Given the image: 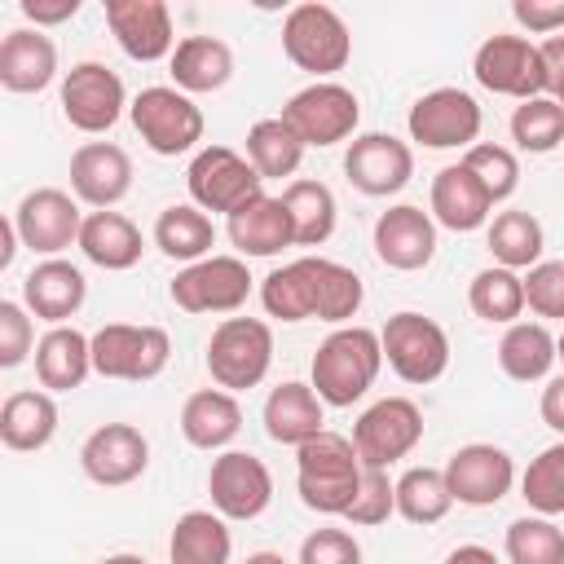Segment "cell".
<instances>
[{
	"instance_id": "cell-1",
	"label": "cell",
	"mask_w": 564,
	"mask_h": 564,
	"mask_svg": "<svg viewBox=\"0 0 564 564\" xmlns=\"http://www.w3.org/2000/svg\"><path fill=\"white\" fill-rule=\"evenodd\" d=\"M383 370V344L370 326H335L313 352V392L344 410L361 401Z\"/></svg>"
},
{
	"instance_id": "cell-2",
	"label": "cell",
	"mask_w": 564,
	"mask_h": 564,
	"mask_svg": "<svg viewBox=\"0 0 564 564\" xmlns=\"http://www.w3.org/2000/svg\"><path fill=\"white\" fill-rule=\"evenodd\" d=\"M361 454L352 445V436L339 432H317L313 441H304L295 449V489L300 502L317 516H344L357 498L361 485Z\"/></svg>"
},
{
	"instance_id": "cell-3",
	"label": "cell",
	"mask_w": 564,
	"mask_h": 564,
	"mask_svg": "<svg viewBox=\"0 0 564 564\" xmlns=\"http://www.w3.org/2000/svg\"><path fill=\"white\" fill-rule=\"evenodd\" d=\"M282 53L291 57V66H300V70H308L317 79H330L352 57L348 22L330 4H317V0L295 4L282 18Z\"/></svg>"
},
{
	"instance_id": "cell-4",
	"label": "cell",
	"mask_w": 564,
	"mask_h": 564,
	"mask_svg": "<svg viewBox=\"0 0 564 564\" xmlns=\"http://www.w3.org/2000/svg\"><path fill=\"white\" fill-rule=\"evenodd\" d=\"M128 119H132L137 137H141L154 154H163V159L189 154V150L203 141V128H207V119H203V110L194 106V97L181 93V88H172V84H150V88H141V93L132 97V106H128Z\"/></svg>"
},
{
	"instance_id": "cell-5",
	"label": "cell",
	"mask_w": 564,
	"mask_h": 564,
	"mask_svg": "<svg viewBox=\"0 0 564 564\" xmlns=\"http://www.w3.org/2000/svg\"><path fill=\"white\" fill-rule=\"evenodd\" d=\"M273 366V330L260 317H225L207 339V375L225 392L256 388Z\"/></svg>"
},
{
	"instance_id": "cell-6",
	"label": "cell",
	"mask_w": 564,
	"mask_h": 564,
	"mask_svg": "<svg viewBox=\"0 0 564 564\" xmlns=\"http://www.w3.org/2000/svg\"><path fill=\"white\" fill-rule=\"evenodd\" d=\"M172 339L163 326H132V322H106L93 330V370L101 379L119 383H150L167 370Z\"/></svg>"
},
{
	"instance_id": "cell-7",
	"label": "cell",
	"mask_w": 564,
	"mask_h": 564,
	"mask_svg": "<svg viewBox=\"0 0 564 564\" xmlns=\"http://www.w3.org/2000/svg\"><path fill=\"white\" fill-rule=\"evenodd\" d=\"M383 344V361L401 383H436L449 370V335L441 330V322L423 317V313H392L379 330Z\"/></svg>"
},
{
	"instance_id": "cell-8",
	"label": "cell",
	"mask_w": 564,
	"mask_h": 564,
	"mask_svg": "<svg viewBox=\"0 0 564 564\" xmlns=\"http://www.w3.org/2000/svg\"><path fill=\"white\" fill-rule=\"evenodd\" d=\"M282 119L291 123V132L304 141V145H339L357 132L361 123V101L352 88L335 84V79H313L308 88L291 93L286 106H282Z\"/></svg>"
},
{
	"instance_id": "cell-9",
	"label": "cell",
	"mask_w": 564,
	"mask_h": 564,
	"mask_svg": "<svg viewBox=\"0 0 564 564\" xmlns=\"http://www.w3.org/2000/svg\"><path fill=\"white\" fill-rule=\"evenodd\" d=\"M185 185H189V203L194 207L225 212V216H234L238 207H247L251 198L264 194V176L251 167V159H242L229 145H203L189 159Z\"/></svg>"
},
{
	"instance_id": "cell-10",
	"label": "cell",
	"mask_w": 564,
	"mask_h": 564,
	"mask_svg": "<svg viewBox=\"0 0 564 564\" xmlns=\"http://www.w3.org/2000/svg\"><path fill=\"white\" fill-rule=\"evenodd\" d=\"M480 123H485L480 101L467 88H449V84L423 93L405 115L410 141H419L423 150H471Z\"/></svg>"
},
{
	"instance_id": "cell-11",
	"label": "cell",
	"mask_w": 564,
	"mask_h": 564,
	"mask_svg": "<svg viewBox=\"0 0 564 564\" xmlns=\"http://www.w3.org/2000/svg\"><path fill=\"white\" fill-rule=\"evenodd\" d=\"M471 75H476L480 88H489L498 97H516V101L546 97L542 53L524 35H489V40H480V48L471 57Z\"/></svg>"
},
{
	"instance_id": "cell-12",
	"label": "cell",
	"mask_w": 564,
	"mask_h": 564,
	"mask_svg": "<svg viewBox=\"0 0 564 564\" xmlns=\"http://www.w3.org/2000/svg\"><path fill=\"white\" fill-rule=\"evenodd\" d=\"M251 273H247V260L242 256H207L198 264H185L167 295L176 308L185 313H238L251 295Z\"/></svg>"
},
{
	"instance_id": "cell-13",
	"label": "cell",
	"mask_w": 564,
	"mask_h": 564,
	"mask_svg": "<svg viewBox=\"0 0 564 564\" xmlns=\"http://www.w3.org/2000/svg\"><path fill=\"white\" fill-rule=\"evenodd\" d=\"M128 106L132 101L123 93V79L106 62H75L62 75V115L70 128H79L88 137L110 132Z\"/></svg>"
},
{
	"instance_id": "cell-14",
	"label": "cell",
	"mask_w": 564,
	"mask_h": 564,
	"mask_svg": "<svg viewBox=\"0 0 564 564\" xmlns=\"http://www.w3.org/2000/svg\"><path fill=\"white\" fill-rule=\"evenodd\" d=\"M13 229L22 238L26 251L53 260L66 247H79V229H84V212L79 198L57 189V185H40L31 189L18 207H13Z\"/></svg>"
},
{
	"instance_id": "cell-15",
	"label": "cell",
	"mask_w": 564,
	"mask_h": 564,
	"mask_svg": "<svg viewBox=\"0 0 564 564\" xmlns=\"http://www.w3.org/2000/svg\"><path fill=\"white\" fill-rule=\"evenodd\" d=\"M423 441V410L410 397H383L352 423V445L366 467H392Z\"/></svg>"
},
{
	"instance_id": "cell-16",
	"label": "cell",
	"mask_w": 564,
	"mask_h": 564,
	"mask_svg": "<svg viewBox=\"0 0 564 564\" xmlns=\"http://www.w3.org/2000/svg\"><path fill=\"white\" fill-rule=\"evenodd\" d=\"M344 176L366 198H388L410 185L414 176V150L392 132H361L348 141Z\"/></svg>"
},
{
	"instance_id": "cell-17",
	"label": "cell",
	"mask_w": 564,
	"mask_h": 564,
	"mask_svg": "<svg viewBox=\"0 0 564 564\" xmlns=\"http://www.w3.org/2000/svg\"><path fill=\"white\" fill-rule=\"evenodd\" d=\"M441 471H445V485H449L454 502H463V507H494L516 485L511 454L502 445H489V441L458 445Z\"/></svg>"
},
{
	"instance_id": "cell-18",
	"label": "cell",
	"mask_w": 564,
	"mask_h": 564,
	"mask_svg": "<svg viewBox=\"0 0 564 564\" xmlns=\"http://www.w3.org/2000/svg\"><path fill=\"white\" fill-rule=\"evenodd\" d=\"M207 494H212V507L225 520H256L273 502V476L256 454L225 449L220 458H212Z\"/></svg>"
},
{
	"instance_id": "cell-19",
	"label": "cell",
	"mask_w": 564,
	"mask_h": 564,
	"mask_svg": "<svg viewBox=\"0 0 564 564\" xmlns=\"http://www.w3.org/2000/svg\"><path fill=\"white\" fill-rule=\"evenodd\" d=\"M79 467L93 485L101 489H119L132 485L137 476H145L150 467V441L141 427L132 423H101L97 432H88V441L79 445Z\"/></svg>"
},
{
	"instance_id": "cell-20",
	"label": "cell",
	"mask_w": 564,
	"mask_h": 564,
	"mask_svg": "<svg viewBox=\"0 0 564 564\" xmlns=\"http://www.w3.org/2000/svg\"><path fill=\"white\" fill-rule=\"evenodd\" d=\"M106 26L132 62H163L181 44L163 0H106Z\"/></svg>"
},
{
	"instance_id": "cell-21",
	"label": "cell",
	"mask_w": 564,
	"mask_h": 564,
	"mask_svg": "<svg viewBox=\"0 0 564 564\" xmlns=\"http://www.w3.org/2000/svg\"><path fill=\"white\" fill-rule=\"evenodd\" d=\"M70 189L93 212H110L132 189V159L115 141H84L70 154Z\"/></svg>"
},
{
	"instance_id": "cell-22",
	"label": "cell",
	"mask_w": 564,
	"mask_h": 564,
	"mask_svg": "<svg viewBox=\"0 0 564 564\" xmlns=\"http://www.w3.org/2000/svg\"><path fill=\"white\" fill-rule=\"evenodd\" d=\"M375 256L388 269H401V273L427 269L432 256H436V220H432V212H423L414 203H397V207L379 212V220H375Z\"/></svg>"
},
{
	"instance_id": "cell-23",
	"label": "cell",
	"mask_w": 564,
	"mask_h": 564,
	"mask_svg": "<svg viewBox=\"0 0 564 564\" xmlns=\"http://www.w3.org/2000/svg\"><path fill=\"white\" fill-rule=\"evenodd\" d=\"M84 300H88V282H84V273H79L70 260H62V256L40 260V264L22 278V304H26V313H35V317L48 322V326H66V322L84 308Z\"/></svg>"
},
{
	"instance_id": "cell-24",
	"label": "cell",
	"mask_w": 564,
	"mask_h": 564,
	"mask_svg": "<svg viewBox=\"0 0 564 564\" xmlns=\"http://www.w3.org/2000/svg\"><path fill=\"white\" fill-rule=\"evenodd\" d=\"M489 216H494V198L485 194V185L471 176V167L463 159L432 176V220L436 225H445L454 234H471V229L489 225Z\"/></svg>"
},
{
	"instance_id": "cell-25",
	"label": "cell",
	"mask_w": 564,
	"mask_h": 564,
	"mask_svg": "<svg viewBox=\"0 0 564 564\" xmlns=\"http://www.w3.org/2000/svg\"><path fill=\"white\" fill-rule=\"evenodd\" d=\"M57 79V44L40 26H13L0 40V84L9 93H44Z\"/></svg>"
},
{
	"instance_id": "cell-26",
	"label": "cell",
	"mask_w": 564,
	"mask_h": 564,
	"mask_svg": "<svg viewBox=\"0 0 564 564\" xmlns=\"http://www.w3.org/2000/svg\"><path fill=\"white\" fill-rule=\"evenodd\" d=\"M264 432H269V441H278V445H304V441H313L317 432H326L322 423H326V401L313 392V383H300V379H286V383H278L269 397H264Z\"/></svg>"
},
{
	"instance_id": "cell-27",
	"label": "cell",
	"mask_w": 564,
	"mask_h": 564,
	"mask_svg": "<svg viewBox=\"0 0 564 564\" xmlns=\"http://www.w3.org/2000/svg\"><path fill=\"white\" fill-rule=\"evenodd\" d=\"M93 370V335L75 326H48L35 344V379L44 392H75Z\"/></svg>"
},
{
	"instance_id": "cell-28",
	"label": "cell",
	"mask_w": 564,
	"mask_h": 564,
	"mask_svg": "<svg viewBox=\"0 0 564 564\" xmlns=\"http://www.w3.org/2000/svg\"><path fill=\"white\" fill-rule=\"evenodd\" d=\"M225 234L234 242L238 256H278L282 247H295V229H291V216L282 207V198L273 194H260L251 198L247 207H238L229 220H225Z\"/></svg>"
},
{
	"instance_id": "cell-29",
	"label": "cell",
	"mask_w": 564,
	"mask_h": 564,
	"mask_svg": "<svg viewBox=\"0 0 564 564\" xmlns=\"http://www.w3.org/2000/svg\"><path fill=\"white\" fill-rule=\"evenodd\" d=\"M79 251L88 264L106 269V273H123L132 264H141L145 256V238L141 229L123 216V212H88L84 216V229H79Z\"/></svg>"
},
{
	"instance_id": "cell-30",
	"label": "cell",
	"mask_w": 564,
	"mask_h": 564,
	"mask_svg": "<svg viewBox=\"0 0 564 564\" xmlns=\"http://www.w3.org/2000/svg\"><path fill=\"white\" fill-rule=\"evenodd\" d=\"M57 436V401L44 388L9 392L0 405V441L13 454H35Z\"/></svg>"
},
{
	"instance_id": "cell-31",
	"label": "cell",
	"mask_w": 564,
	"mask_h": 564,
	"mask_svg": "<svg viewBox=\"0 0 564 564\" xmlns=\"http://www.w3.org/2000/svg\"><path fill=\"white\" fill-rule=\"evenodd\" d=\"M167 70H172V88L181 93H216L234 79V48L216 35H185L172 57H167Z\"/></svg>"
},
{
	"instance_id": "cell-32",
	"label": "cell",
	"mask_w": 564,
	"mask_h": 564,
	"mask_svg": "<svg viewBox=\"0 0 564 564\" xmlns=\"http://www.w3.org/2000/svg\"><path fill=\"white\" fill-rule=\"evenodd\" d=\"M242 432V405L225 388H198L181 405V436L194 449H225Z\"/></svg>"
},
{
	"instance_id": "cell-33",
	"label": "cell",
	"mask_w": 564,
	"mask_h": 564,
	"mask_svg": "<svg viewBox=\"0 0 564 564\" xmlns=\"http://www.w3.org/2000/svg\"><path fill=\"white\" fill-rule=\"evenodd\" d=\"M260 304L278 322L317 317V256H300L260 282Z\"/></svg>"
},
{
	"instance_id": "cell-34",
	"label": "cell",
	"mask_w": 564,
	"mask_h": 564,
	"mask_svg": "<svg viewBox=\"0 0 564 564\" xmlns=\"http://www.w3.org/2000/svg\"><path fill=\"white\" fill-rule=\"evenodd\" d=\"M555 361H560V348H555V335L546 330V322H511L498 339V366L516 383L546 379Z\"/></svg>"
},
{
	"instance_id": "cell-35",
	"label": "cell",
	"mask_w": 564,
	"mask_h": 564,
	"mask_svg": "<svg viewBox=\"0 0 564 564\" xmlns=\"http://www.w3.org/2000/svg\"><path fill=\"white\" fill-rule=\"evenodd\" d=\"M154 247L167 256V260H185V264H198L212 256L216 247V225L203 207L194 203H172L154 216Z\"/></svg>"
},
{
	"instance_id": "cell-36",
	"label": "cell",
	"mask_w": 564,
	"mask_h": 564,
	"mask_svg": "<svg viewBox=\"0 0 564 564\" xmlns=\"http://www.w3.org/2000/svg\"><path fill=\"white\" fill-rule=\"evenodd\" d=\"M229 551H234V538L220 511H185L172 524V538H167L172 564H229Z\"/></svg>"
},
{
	"instance_id": "cell-37",
	"label": "cell",
	"mask_w": 564,
	"mask_h": 564,
	"mask_svg": "<svg viewBox=\"0 0 564 564\" xmlns=\"http://www.w3.org/2000/svg\"><path fill=\"white\" fill-rule=\"evenodd\" d=\"M278 198H282V207H286V216H291L295 247H322V242L335 234L339 207H335L330 185L300 176V181H286V189H282Z\"/></svg>"
},
{
	"instance_id": "cell-38",
	"label": "cell",
	"mask_w": 564,
	"mask_h": 564,
	"mask_svg": "<svg viewBox=\"0 0 564 564\" xmlns=\"http://www.w3.org/2000/svg\"><path fill=\"white\" fill-rule=\"evenodd\" d=\"M304 141L291 132V123L282 115H269V119H256L251 132H247V159L251 167L264 176V181H282V176H295L300 159H304Z\"/></svg>"
},
{
	"instance_id": "cell-39",
	"label": "cell",
	"mask_w": 564,
	"mask_h": 564,
	"mask_svg": "<svg viewBox=\"0 0 564 564\" xmlns=\"http://www.w3.org/2000/svg\"><path fill=\"white\" fill-rule=\"evenodd\" d=\"M485 238H489L494 260H498L502 269H516V273H520V269H533V264L542 260V247H546L538 216H533V212H520V207L498 212V216L485 225Z\"/></svg>"
},
{
	"instance_id": "cell-40",
	"label": "cell",
	"mask_w": 564,
	"mask_h": 564,
	"mask_svg": "<svg viewBox=\"0 0 564 564\" xmlns=\"http://www.w3.org/2000/svg\"><path fill=\"white\" fill-rule=\"evenodd\" d=\"M467 304L485 322H498V326L520 322V313H524V273L502 269V264L480 269L467 286Z\"/></svg>"
},
{
	"instance_id": "cell-41",
	"label": "cell",
	"mask_w": 564,
	"mask_h": 564,
	"mask_svg": "<svg viewBox=\"0 0 564 564\" xmlns=\"http://www.w3.org/2000/svg\"><path fill=\"white\" fill-rule=\"evenodd\" d=\"M454 507V494L445 485L441 467H405L397 476V516L410 524H436Z\"/></svg>"
},
{
	"instance_id": "cell-42",
	"label": "cell",
	"mask_w": 564,
	"mask_h": 564,
	"mask_svg": "<svg viewBox=\"0 0 564 564\" xmlns=\"http://www.w3.org/2000/svg\"><path fill=\"white\" fill-rule=\"evenodd\" d=\"M511 141L524 154H551L564 145V106L551 97H533L520 101L511 110Z\"/></svg>"
},
{
	"instance_id": "cell-43",
	"label": "cell",
	"mask_w": 564,
	"mask_h": 564,
	"mask_svg": "<svg viewBox=\"0 0 564 564\" xmlns=\"http://www.w3.org/2000/svg\"><path fill=\"white\" fill-rule=\"evenodd\" d=\"M502 546H507L511 564H564V529L551 516L511 520Z\"/></svg>"
},
{
	"instance_id": "cell-44",
	"label": "cell",
	"mask_w": 564,
	"mask_h": 564,
	"mask_svg": "<svg viewBox=\"0 0 564 564\" xmlns=\"http://www.w3.org/2000/svg\"><path fill=\"white\" fill-rule=\"evenodd\" d=\"M520 498L533 516H560L564 511V441L546 445L538 458H529L520 476Z\"/></svg>"
},
{
	"instance_id": "cell-45",
	"label": "cell",
	"mask_w": 564,
	"mask_h": 564,
	"mask_svg": "<svg viewBox=\"0 0 564 564\" xmlns=\"http://www.w3.org/2000/svg\"><path fill=\"white\" fill-rule=\"evenodd\" d=\"M463 163L471 167V176L485 185V194H489L494 203H507V198L516 194V185H520V163H516V154H511L507 145L476 141V145L463 154Z\"/></svg>"
},
{
	"instance_id": "cell-46",
	"label": "cell",
	"mask_w": 564,
	"mask_h": 564,
	"mask_svg": "<svg viewBox=\"0 0 564 564\" xmlns=\"http://www.w3.org/2000/svg\"><path fill=\"white\" fill-rule=\"evenodd\" d=\"M392 511H397V480L388 476V467H361V485H357V498L344 511V520L370 529V524H383Z\"/></svg>"
},
{
	"instance_id": "cell-47",
	"label": "cell",
	"mask_w": 564,
	"mask_h": 564,
	"mask_svg": "<svg viewBox=\"0 0 564 564\" xmlns=\"http://www.w3.org/2000/svg\"><path fill=\"white\" fill-rule=\"evenodd\" d=\"M524 308L533 317H564V260H538L524 273Z\"/></svg>"
},
{
	"instance_id": "cell-48",
	"label": "cell",
	"mask_w": 564,
	"mask_h": 564,
	"mask_svg": "<svg viewBox=\"0 0 564 564\" xmlns=\"http://www.w3.org/2000/svg\"><path fill=\"white\" fill-rule=\"evenodd\" d=\"M35 352V326L26 317V304L0 300V366L13 370Z\"/></svg>"
},
{
	"instance_id": "cell-49",
	"label": "cell",
	"mask_w": 564,
	"mask_h": 564,
	"mask_svg": "<svg viewBox=\"0 0 564 564\" xmlns=\"http://www.w3.org/2000/svg\"><path fill=\"white\" fill-rule=\"evenodd\" d=\"M300 564H361V542L348 529H313L300 542Z\"/></svg>"
},
{
	"instance_id": "cell-50",
	"label": "cell",
	"mask_w": 564,
	"mask_h": 564,
	"mask_svg": "<svg viewBox=\"0 0 564 564\" xmlns=\"http://www.w3.org/2000/svg\"><path fill=\"white\" fill-rule=\"evenodd\" d=\"M511 18L529 35H560L564 31V0H516Z\"/></svg>"
},
{
	"instance_id": "cell-51",
	"label": "cell",
	"mask_w": 564,
	"mask_h": 564,
	"mask_svg": "<svg viewBox=\"0 0 564 564\" xmlns=\"http://www.w3.org/2000/svg\"><path fill=\"white\" fill-rule=\"evenodd\" d=\"M538 53H542V70H546V97L564 106V31L546 35L538 44Z\"/></svg>"
},
{
	"instance_id": "cell-52",
	"label": "cell",
	"mask_w": 564,
	"mask_h": 564,
	"mask_svg": "<svg viewBox=\"0 0 564 564\" xmlns=\"http://www.w3.org/2000/svg\"><path fill=\"white\" fill-rule=\"evenodd\" d=\"M22 13L44 31V26L70 22V18L79 13V0H22Z\"/></svg>"
},
{
	"instance_id": "cell-53",
	"label": "cell",
	"mask_w": 564,
	"mask_h": 564,
	"mask_svg": "<svg viewBox=\"0 0 564 564\" xmlns=\"http://www.w3.org/2000/svg\"><path fill=\"white\" fill-rule=\"evenodd\" d=\"M538 410H542V423H546L551 432H560V436H564V375L546 379V388H542V401H538Z\"/></svg>"
},
{
	"instance_id": "cell-54",
	"label": "cell",
	"mask_w": 564,
	"mask_h": 564,
	"mask_svg": "<svg viewBox=\"0 0 564 564\" xmlns=\"http://www.w3.org/2000/svg\"><path fill=\"white\" fill-rule=\"evenodd\" d=\"M445 564H498V555L489 546H480V542H467V546H454L445 555Z\"/></svg>"
},
{
	"instance_id": "cell-55",
	"label": "cell",
	"mask_w": 564,
	"mask_h": 564,
	"mask_svg": "<svg viewBox=\"0 0 564 564\" xmlns=\"http://www.w3.org/2000/svg\"><path fill=\"white\" fill-rule=\"evenodd\" d=\"M0 238H4V242H0V269H9V264H13V251H18V242H22L18 229H13V216L0 225Z\"/></svg>"
},
{
	"instance_id": "cell-56",
	"label": "cell",
	"mask_w": 564,
	"mask_h": 564,
	"mask_svg": "<svg viewBox=\"0 0 564 564\" xmlns=\"http://www.w3.org/2000/svg\"><path fill=\"white\" fill-rule=\"evenodd\" d=\"M242 564H286V560H282L278 551H256V555H247Z\"/></svg>"
},
{
	"instance_id": "cell-57",
	"label": "cell",
	"mask_w": 564,
	"mask_h": 564,
	"mask_svg": "<svg viewBox=\"0 0 564 564\" xmlns=\"http://www.w3.org/2000/svg\"><path fill=\"white\" fill-rule=\"evenodd\" d=\"M97 564H145V560L132 555V551H119V555H106V560H97Z\"/></svg>"
},
{
	"instance_id": "cell-58",
	"label": "cell",
	"mask_w": 564,
	"mask_h": 564,
	"mask_svg": "<svg viewBox=\"0 0 564 564\" xmlns=\"http://www.w3.org/2000/svg\"><path fill=\"white\" fill-rule=\"evenodd\" d=\"M555 348H560V361H564V335H560V339H555Z\"/></svg>"
}]
</instances>
